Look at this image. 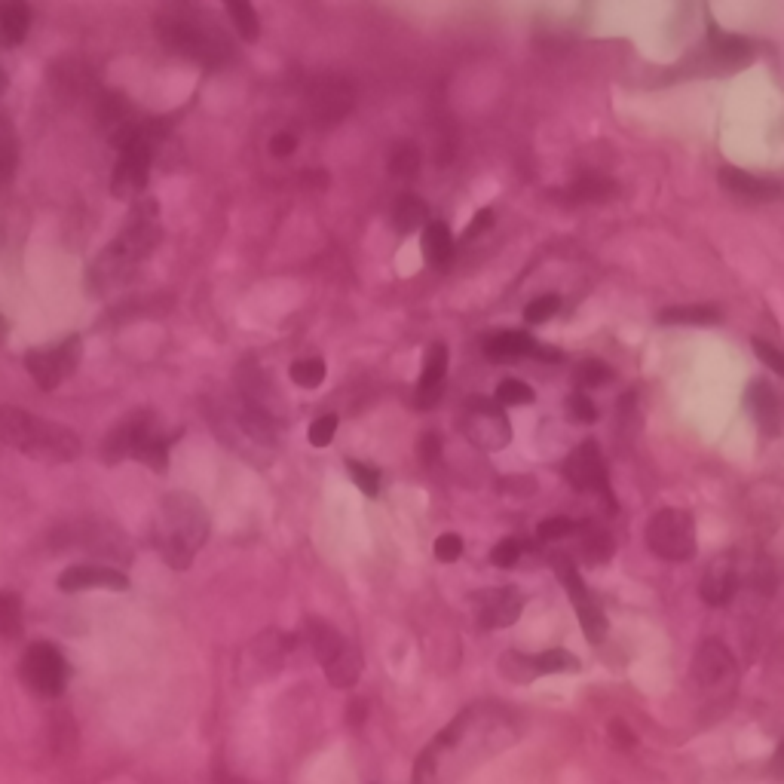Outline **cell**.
<instances>
[{
	"mask_svg": "<svg viewBox=\"0 0 784 784\" xmlns=\"http://www.w3.org/2000/svg\"><path fill=\"white\" fill-rule=\"evenodd\" d=\"M163 129L157 123H141L138 135L120 151V160L114 166L111 175V193L117 200H132V196H144L147 190V178H151V163H154V151L160 141Z\"/></svg>",
	"mask_w": 784,
	"mask_h": 784,
	"instance_id": "cell-4",
	"label": "cell"
},
{
	"mask_svg": "<svg viewBox=\"0 0 784 784\" xmlns=\"http://www.w3.org/2000/svg\"><path fill=\"white\" fill-rule=\"evenodd\" d=\"M748 408L751 414L757 417L760 429L766 435H778L781 432V405H778V396H775V389H769L766 380H754L748 386Z\"/></svg>",
	"mask_w": 784,
	"mask_h": 784,
	"instance_id": "cell-17",
	"label": "cell"
},
{
	"mask_svg": "<svg viewBox=\"0 0 784 784\" xmlns=\"http://www.w3.org/2000/svg\"><path fill=\"white\" fill-rule=\"evenodd\" d=\"M769 769H772V775H778V778H784V742L775 748V754H772V763H769Z\"/></svg>",
	"mask_w": 784,
	"mask_h": 784,
	"instance_id": "cell-59",
	"label": "cell"
},
{
	"mask_svg": "<svg viewBox=\"0 0 784 784\" xmlns=\"http://www.w3.org/2000/svg\"><path fill=\"white\" fill-rule=\"evenodd\" d=\"M304 634H307V644H310L313 656L322 665H328L343 650V644H347V641H343V634L334 625L322 622V619H307L304 622Z\"/></svg>",
	"mask_w": 784,
	"mask_h": 784,
	"instance_id": "cell-23",
	"label": "cell"
},
{
	"mask_svg": "<svg viewBox=\"0 0 784 784\" xmlns=\"http://www.w3.org/2000/svg\"><path fill=\"white\" fill-rule=\"evenodd\" d=\"M163 236V227H160V209L157 203L151 200V196H138V203L132 206L129 212V221L126 227L120 230V236L111 242V255L120 258L126 267H132L135 261L147 258L154 249H157V242Z\"/></svg>",
	"mask_w": 784,
	"mask_h": 784,
	"instance_id": "cell-5",
	"label": "cell"
},
{
	"mask_svg": "<svg viewBox=\"0 0 784 784\" xmlns=\"http://www.w3.org/2000/svg\"><path fill=\"white\" fill-rule=\"evenodd\" d=\"M693 677L705 690H714V686L732 683L735 680V659L732 653L720 644V641H705L696 650L693 659Z\"/></svg>",
	"mask_w": 784,
	"mask_h": 784,
	"instance_id": "cell-15",
	"label": "cell"
},
{
	"mask_svg": "<svg viewBox=\"0 0 784 784\" xmlns=\"http://www.w3.org/2000/svg\"><path fill=\"white\" fill-rule=\"evenodd\" d=\"M423 258L435 267H448L454 258V236L445 221H429L423 230Z\"/></svg>",
	"mask_w": 784,
	"mask_h": 784,
	"instance_id": "cell-26",
	"label": "cell"
},
{
	"mask_svg": "<svg viewBox=\"0 0 784 784\" xmlns=\"http://www.w3.org/2000/svg\"><path fill=\"white\" fill-rule=\"evenodd\" d=\"M19 451L40 463H71L80 457V435L62 423L40 420L31 414Z\"/></svg>",
	"mask_w": 784,
	"mask_h": 784,
	"instance_id": "cell-8",
	"label": "cell"
},
{
	"mask_svg": "<svg viewBox=\"0 0 784 784\" xmlns=\"http://www.w3.org/2000/svg\"><path fill=\"white\" fill-rule=\"evenodd\" d=\"M616 193H619L616 181H610L604 175H582L564 190L570 203H610Z\"/></svg>",
	"mask_w": 784,
	"mask_h": 784,
	"instance_id": "cell-25",
	"label": "cell"
},
{
	"mask_svg": "<svg viewBox=\"0 0 784 784\" xmlns=\"http://www.w3.org/2000/svg\"><path fill=\"white\" fill-rule=\"evenodd\" d=\"M426 218H429V206L414 193H405L396 203V209H392V224H396V230L405 233V236L420 230L426 224Z\"/></svg>",
	"mask_w": 784,
	"mask_h": 784,
	"instance_id": "cell-28",
	"label": "cell"
},
{
	"mask_svg": "<svg viewBox=\"0 0 784 784\" xmlns=\"http://www.w3.org/2000/svg\"><path fill=\"white\" fill-rule=\"evenodd\" d=\"M662 325H717L720 310L717 307H668L659 313Z\"/></svg>",
	"mask_w": 784,
	"mask_h": 784,
	"instance_id": "cell-32",
	"label": "cell"
},
{
	"mask_svg": "<svg viewBox=\"0 0 784 784\" xmlns=\"http://www.w3.org/2000/svg\"><path fill=\"white\" fill-rule=\"evenodd\" d=\"M524 555V543H518V539H503V543L494 546V552H490V561H494V567H515L518 558Z\"/></svg>",
	"mask_w": 784,
	"mask_h": 784,
	"instance_id": "cell-46",
	"label": "cell"
},
{
	"mask_svg": "<svg viewBox=\"0 0 784 784\" xmlns=\"http://www.w3.org/2000/svg\"><path fill=\"white\" fill-rule=\"evenodd\" d=\"M582 539H579V555H582V561L585 564H592V567H601V564H607L610 558H613V536L604 530V527H598V524H592V521H579V530H576Z\"/></svg>",
	"mask_w": 784,
	"mask_h": 784,
	"instance_id": "cell-21",
	"label": "cell"
},
{
	"mask_svg": "<svg viewBox=\"0 0 784 784\" xmlns=\"http://www.w3.org/2000/svg\"><path fill=\"white\" fill-rule=\"evenodd\" d=\"M524 610V595L518 592L515 585H503V588H487V592L478 595V625L481 628H509L518 622Z\"/></svg>",
	"mask_w": 784,
	"mask_h": 784,
	"instance_id": "cell-13",
	"label": "cell"
},
{
	"mask_svg": "<svg viewBox=\"0 0 784 784\" xmlns=\"http://www.w3.org/2000/svg\"><path fill=\"white\" fill-rule=\"evenodd\" d=\"M19 169V147L16 141H0V187L10 184Z\"/></svg>",
	"mask_w": 784,
	"mask_h": 784,
	"instance_id": "cell-48",
	"label": "cell"
},
{
	"mask_svg": "<svg viewBox=\"0 0 784 784\" xmlns=\"http://www.w3.org/2000/svg\"><path fill=\"white\" fill-rule=\"evenodd\" d=\"M438 457H441V438L435 432H423L420 441H417V460L423 466H432Z\"/></svg>",
	"mask_w": 784,
	"mask_h": 784,
	"instance_id": "cell-53",
	"label": "cell"
},
{
	"mask_svg": "<svg viewBox=\"0 0 784 784\" xmlns=\"http://www.w3.org/2000/svg\"><path fill=\"white\" fill-rule=\"evenodd\" d=\"M536 399V392H533V386L530 383H524V380H515V377H506V380H500V386H497V405H503V408H515V405H530Z\"/></svg>",
	"mask_w": 784,
	"mask_h": 784,
	"instance_id": "cell-35",
	"label": "cell"
},
{
	"mask_svg": "<svg viewBox=\"0 0 784 784\" xmlns=\"http://www.w3.org/2000/svg\"><path fill=\"white\" fill-rule=\"evenodd\" d=\"M172 445H175L172 435L160 429L154 411H135L126 420H120L105 438V460L120 463L132 457L144 466H151L154 472H166Z\"/></svg>",
	"mask_w": 784,
	"mask_h": 784,
	"instance_id": "cell-3",
	"label": "cell"
},
{
	"mask_svg": "<svg viewBox=\"0 0 784 784\" xmlns=\"http://www.w3.org/2000/svg\"><path fill=\"white\" fill-rule=\"evenodd\" d=\"M754 353L760 356V362L763 365H769L778 377H784V353L781 350H775L772 343H766V340H760V337H754Z\"/></svg>",
	"mask_w": 784,
	"mask_h": 784,
	"instance_id": "cell-51",
	"label": "cell"
},
{
	"mask_svg": "<svg viewBox=\"0 0 784 784\" xmlns=\"http://www.w3.org/2000/svg\"><path fill=\"white\" fill-rule=\"evenodd\" d=\"M227 16L236 28V34L245 40V43H255L261 37V19L255 13V7L249 4V0H230L227 4Z\"/></svg>",
	"mask_w": 784,
	"mask_h": 784,
	"instance_id": "cell-30",
	"label": "cell"
},
{
	"mask_svg": "<svg viewBox=\"0 0 784 784\" xmlns=\"http://www.w3.org/2000/svg\"><path fill=\"white\" fill-rule=\"evenodd\" d=\"M460 555H463V536H460V533H441V536L435 539V558H438V561L451 564V561H457Z\"/></svg>",
	"mask_w": 784,
	"mask_h": 784,
	"instance_id": "cell-49",
	"label": "cell"
},
{
	"mask_svg": "<svg viewBox=\"0 0 784 784\" xmlns=\"http://www.w3.org/2000/svg\"><path fill=\"white\" fill-rule=\"evenodd\" d=\"M337 432V414H322L319 420H313L310 426V445L313 448H328L331 438Z\"/></svg>",
	"mask_w": 784,
	"mask_h": 784,
	"instance_id": "cell-47",
	"label": "cell"
},
{
	"mask_svg": "<svg viewBox=\"0 0 784 784\" xmlns=\"http://www.w3.org/2000/svg\"><path fill=\"white\" fill-rule=\"evenodd\" d=\"M31 10L19 0H0V46H19L28 37Z\"/></svg>",
	"mask_w": 784,
	"mask_h": 784,
	"instance_id": "cell-24",
	"label": "cell"
},
{
	"mask_svg": "<svg viewBox=\"0 0 784 784\" xmlns=\"http://www.w3.org/2000/svg\"><path fill=\"white\" fill-rule=\"evenodd\" d=\"M0 334H4V316H0Z\"/></svg>",
	"mask_w": 784,
	"mask_h": 784,
	"instance_id": "cell-61",
	"label": "cell"
},
{
	"mask_svg": "<svg viewBox=\"0 0 784 784\" xmlns=\"http://www.w3.org/2000/svg\"><path fill=\"white\" fill-rule=\"evenodd\" d=\"M576 380H579V386L595 389V386H604V383L613 380V368L601 359H588L576 368Z\"/></svg>",
	"mask_w": 784,
	"mask_h": 784,
	"instance_id": "cell-40",
	"label": "cell"
},
{
	"mask_svg": "<svg viewBox=\"0 0 784 784\" xmlns=\"http://www.w3.org/2000/svg\"><path fill=\"white\" fill-rule=\"evenodd\" d=\"M500 490L503 494H512V497H533L536 494V478L530 475H509L500 481Z\"/></svg>",
	"mask_w": 784,
	"mask_h": 784,
	"instance_id": "cell-52",
	"label": "cell"
},
{
	"mask_svg": "<svg viewBox=\"0 0 784 784\" xmlns=\"http://www.w3.org/2000/svg\"><path fill=\"white\" fill-rule=\"evenodd\" d=\"M564 478L570 481L573 490L579 494H601L607 497V506L616 512V500L610 494V478H607V466L601 457V448L595 438H585L576 451H570V457L564 460Z\"/></svg>",
	"mask_w": 784,
	"mask_h": 784,
	"instance_id": "cell-11",
	"label": "cell"
},
{
	"mask_svg": "<svg viewBox=\"0 0 784 784\" xmlns=\"http://www.w3.org/2000/svg\"><path fill=\"white\" fill-rule=\"evenodd\" d=\"M420 163H423V157H420L417 144H399L396 154L389 157V172L399 178H414L420 172Z\"/></svg>",
	"mask_w": 784,
	"mask_h": 784,
	"instance_id": "cell-36",
	"label": "cell"
},
{
	"mask_svg": "<svg viewBox=\"0 0 784 784\" xmlns=\"http://www.w3.org/2000/svg\"><path fill=\"white\" fill-rule=\"evenodd\" d=\"M708 37H711V56L717 59V65H723V68H745V65L754 62V46L745 37L726 34L720 28H711Z\"/></svg>",
	"mask_w": 784,
	"mask_h": 784,
	"instance_id": "cell-19",
	"label": "cell"
},
{
	"mask_svg": "<svg viewBox=\"0 0 784 784\" xmlns=\"http://www.w3.org/2000/svg\"><path fill=\"white\" fill-rule=\"evenodd\" d=\"M490 227H494V212H490V209H481V212H475V218H472V224L466 227L463 236H466V239H475V236H481V233L490 230Z\"/></svg>",
	"mask_w": 784,
	"mask_h": 784,
	"instance_id": "cell-56",
	"label": "cell"
},
{
	"mask_svg": "<svg viewBox=\"0 0 784 784\" xmlns=\"http://www.w3.org/2000/svg\"><path fill=\"white\" fill-rule=\"evenodd\" d=\"M347 469H350V478L359 484V490H362L365 497H377V490H380V472H377L374 466L359 463V460H350Z\"/></svg>",
	"mask_w": 784,
	"mask_h": 784,
	"instance_id": "cell-43",
	"label": "cell"
},
{
	"mask_svg": "<svg viewBox=\"0 0 784 784\" xmlns=\"http://www.w3.org/2000/svg\"><path fill=\"white\" fill-rule=\"evenodd\" d=\"M347 711H350V714H347V717H350V723H353V726H362V723H365V717H368V702H365V699H356V702H350V708H347Z\"/></svg>",
	"mask_w": 784,
	"mask_h": 784,
	"instance_id": "cell-57",
	"label": "cell"
},
{
	"mask_svg": "<svg viewBox=\"0 0 784 784\" xmlns=\"http://www.w3.org/2000/svg\"><path fill=\"white\" fill-rule=\"evenodd\" d=\"M739 579H742L739 558H735V552H723L708 564L702 585H699V595L711 607H726L735 598V592H739Z\"/></svg>",
	"mask_w": 784,
	"mask_h": 784,
	"instance_id": "cell-12",
	"label": "cell"
},
{
	"mask_svg": "<svg viewBox=\"0 0 784 784\" xmlns=\"http://www.w3.org/2000/svg\"><path fill=\"white\" fill-rule=\"evenodd\" d=\"M751 582H754V588H757V592H763V595H772V592H775L778 576H775V567H772V561H769V558H760V561L754 564Z\"/></svg>",
	"mask_w": 784,
	"mask_h": 784,
	"instance_id": "cell-50",
	"label": "cell"
},
{
	"mask_svg": "<svg viewBox=\"0 0 784 784\" xmlns=\"http://www.w3.org/2000/svg\"><path fill=\"white\" fill-rule=\"evenodd\" d=\"M576 530H579V521L564 518V515H552V518H546L543 524L536 527V536L543 539V543H552V539H564V536H570Z\"/></svg>",
	"mask_w": 784,
	"mask_h": 784,
	"instance_id": "cell-42",
	"label": "cell"
},
{
	"mask_svg": "<svg viewBox=\"0 0 784 784\" xmlns=\"http://www.w3.org/2000/svg\"><path fill=\"white\" fill-rule=\"evenodd\" d=\"M157 34L169 53L200 62V65H224L233 56V43L221 25L209 19V13L193 7H166L157 16Z\"/></svg>",
	"mask_w": 784,
	"mask_h": 784,
	"instance_id": "cell-2",
	"label": "cell"
},
{
	"mask_svg": "<svg viewBox=\"0 0 784 784\" xmlns=\"http://www.w3.org/2000/svg\"><path fill=\"white\" fill-rule=\"evenodd\" d=\"M353 105H356V89L343 77L325 74L307 86V114L319 129L337 126L353 111Z\"/></svg>",
	"mask_w": 784,
	"mask_h": 784,
	"instance_id": "cell-9",
	"label": "cell"
},
{
	"mask_svg": "<svg viewBox=\"0 0 784 784\" xmlns=\"http://www.w3.org/2000/svg\"><path fill=\"white\" fill-rule=\"evenodd\" d=\"M438 745L432 742L429 748H423V754L417 757L414 766V784H435V766H438Z\"/></svg>",
	"mask_w": 784,
	"mask_h": 784,
	"instance_id": "cell-45",
	"label": "cell"
},
{
	"mask_svg": "<svg viewBox=\"0 0 784 784\" xmlns=\"http://www.w3.org/2000/svg\"><path fill=\"white\" fill-rule=\"evenodd\" d=\"M22 628V598L16 592H0V637H19Z\"/></svg>",
	"mask_w": 784,
	"mask_h": 784,
	"instance_id": "cell-33",
	"label": "cell"
},
{
	"mask_svg": "<svg viewBox=\"0 0 784 784\" xmlns=\"http://www.w3.org/2000/svg\"><path fill=\"white\" fill-rule=\"evenodd\" d=\"M56 359H59V368H62V374L65 377H71L77 368H80V359H83V340H80V334H71V337H65L59 347H56Z\"/></svg>",
	"mask_w": 784,
	"mask_h": 784,
	"instance_id": "cell-39",
	"label": "cell"
},
{
	"mask_svg": "<svg viewBox=\"0 0 784 784\" xmlns=\"http://www.w3.org/2000/svg\"><path fill=\"white\" fill-rule=\"evenodd\" d=\"M720 184L726 190H732L735 196H748V200H772V196L781 193V184L778 181H766V178H757L745 169H735V166H726L720 169Z\"/></svg>",
	"mask_w": 784,
	"mask_h": 784,
	"instance_id": "cell-18",
	"label": "cell"
},
{
	"mask_svg": "<svg viewBox=\"0 0 784 784\" xmlns=\"http://www.w3.org/2000/svg\"><path fill=\"white\" fill-rule=\"evenodd\" d=\"M294 147H298V138H294L291 132H276L270 138V154L273 157H291Z\"/></svg>",
	"mask_w": 784,
	"mask_h": 784,
	"instance_id": "cell-55",
	"label": "cell"
},
{
	"mask_svg": "<svg viewBox=\"0 0 784 784\" xmlns=\"http://www.w3.org/2000/svg\"><path fill=\"white\" fill-rule=\"evenodd\" d=\"M573 607H576L579 625H582V631H585L588 641H592V644H601L604 637H607V616H604L601 604L595 601V595H592V598H585V601H579V604H573Z\"/></svg>",
	"mask_w": 784,
	"mask_h": 784,
	"instance_id": "cell-31",
	"label": "cell"
},
{
	"mask_svg": "<svg viewBox=\"0 0 784 784\" xmlns=\"http://www.w3.org/2000/svg\"><path fill=\"white\" fill-rule=\"evenodd\" d=\"M445 374H448V347L445 343H432L423 356V374H420V386H417V405L420 408L438 405Z\"/></svg>",
	"mask_w": 784,
	"mask_h": 784,
	"instance_id": "cell-16",
	"label": "cell"
},
{
	"mask_svg": "<svg viewBox=\"0 0 784 784\" xmlns=\"http://www.w3.org/2000/svg\"><path fill=\"white\" fill-rule=\"evenodd\" d=\"M209 539V512L190 494H169L160 503L157 524H154V546L163 561L175 570H187Z\"/></svg>",
	"mask_w": 784,
	"mask_h": 784,
	"instance_id": "cell-1",
	"label": "cell"
},
{
	"mask_svg": "<svg viewBox=\"0 0 784 784\" xmlns=\"http://www.w3.org/2000/svg\"><path fill=\"white\" fill-rule=\"evenodd\" d=\"M539 674H561V671H579V659L567 650H546L533 656Z\"/></svg>",
	"mask_w": 784,
	"mask_h": 784,
	"instance_id": "cell-37",
	"label": "cell"
},
{
	"mask_svg": "<svg viewBox=\"0 0 784 784\" xmlns=\"http://www.w3.org/2000/svg\"><path fill=\"white\" fill-rule=\"evenodd\" d=\"M59 588L62 592H89V588H105V592H126L129 576L117 567L105 564H77L59 573Z\"/></svg>",
	"mask_w": 784,
	"mask_h": 784,
	"instance_id": "cell-14",
	"label": "cell"
},
{
	"mask_svg": "<svg viewBox=\"0 0 784 784\" xmlns=\"http://www.w3.org/2000/svg\"><path fill=\"white\" fill-rule=\"evenodd\" d=\"M564 408H567V420H573V423H595L598 420V408H595V402L585 396V392H573V396L564 402Z\"/></svg>",
	"mask_w": 784,
	"mask_h": 784,
	"instance_id": "cell-44",
	"label": "cell"
},
{
	"mask_svg": "<svg viewBox=\"0 0 784 784\" xmlns=\"http://www.w3.org/2000/svg\"><path fill=\"white\" fill-rule=\"evenodd\" d=\"M647 546L662 561H690L696 555V521L686 509H659L647 524Z\"/></svg>",
	"mask_w": 784,
	"mask_h": 784,
	"instance_id": "cell-6",
	"label": "cell"
},
{
	"mask_svg": "<svg viewBox=\"0 0 784 784\" xmlns=\"http://www.w3.org/2000/svg\"><path fill=\"white\" fill-rule=\"evenodd\" d=\"M558 310H561V298H558V294H539V298H533V301L524 307V319H527L530 325H539V322L552 319Z\"/></svg>",
	"mask_w": 784,
	"mask_h": 784,
	"instance_id": "cell-41",
	"label": "cell"
},
{
	"mask_svg": "<svg viewBox=\"0 0 784 784\" xmlns=\"http://www.w3.org/2000/svg\"><path fill=\"white\" fill-rule=\"evenodd\" d=\"M322 668H325V677H328L331 686H337V690H350V686L362 677V650L353 647V644H343V650Z\"/></svg>",
	"mask_w": 784,
	"mask_h": 784,
	"instance_id": "cell-22",
	"label": "cell"
},
{
	"mask_svg": "<svg viewBox=\"0 0 784 784\" xmlns=\"http://www.w3.org/2000/svg\"><path fill=\"white\" fill-rule=\"evenodd\" d=\"M539 343L527 334V331H503L484 340V356L494 362H509V359H521V356H536Z\"/></svg>",
	"mask_w": 784,
	"mask_h": 784,
	"instance_id": "cell-20",
	"label": "cell"
},
{
	"mask_svg": "<svg viewBox=\"0 0 784 784\" xmlns=\"http://www.w3.org/2000/svg\"><path fill=\"white\" fill-rule=\"evenodd\" d=\"M328 184V175L322 172V169H307L304 172V187H316V190H322Z\"/></svg>",
	"mask_w": 784,
	"mask_h": 784,
	"instance_id": "cell-58",
	"label": "cell"
},
{
	"mask_svg": "<svg viewBox=\"0 0 784 784\" xmlns=\"http://www.w3.org/2000/svg\"><path fill=\"white\" fill-rule=\"evenodd\" d=\"M7 89V74H4V68H0V92Z\"/></svg>",
	"mask_w": 784,
	"mask_h": 784,
	"instance_id": "cell-60",
	"label": "cell"
},
{
	"mask_svg": "<svg viewBox=\"0 0 784 784\" xmlns=\"http://www.w3.org/2000/svg\"><path fill=\"white\" fill-rule=\"evenodd\" d=\"M25 368H28V374L34 377V383L43 392L56 389L65 380V374L59 368V359H56V350H31V353H25Z\"/></svg>",
	"mask_w": 784,
	"mask_h": 784,
	"instance_id": "cell-27",
	"label": "cell"
},
{
	"mask_svg": "<svg viewBox=\"0 0 784 784\" xmlns=\"http://www.w3.org/2000/svg\"><path fill=\"white\" fill-rule=\"evenodd\" d=\"M500 671H503L509 680H515V683H530V680L539 677L536 659H533V656H524V653H515V650L503 653V659H500Z\"/></svg>",
	"mask_w": 784,
	"mask_h": 784,
	"instance_id": "cell-34",
	"label": "cell"
},
{
	"mask_svg": "<svg viewBox=\"0 0 784 784\" xmlns=\"http://www.w3.org/2000/svg\"><path fill=\"white\" fill-rule=\"evenodd\" d=\"M610 735H613V745H616V748H622V751L634 748V742H637L634 729H631L625 720H613V723H610Z\"/></svg>",
	"mask_w": 784,
	"mask_h": 784,
	"instance_id": "cell-54",
	"label": "cell"
},
{
	"mask_svg": "<svg viewBox=\"0 0 784 784\" xmlns=\"http://www.w3.org/2000/svg\"><path fill=\"white\" fill-rule=\"evenodd\" d=\"M291 380L304 386V389H316L325 380V362L322 359H301L291 365Z\"/></svg>",
	"mask_w": 784,
	"mask_h": 784,
	"instance_id": "cell-38",
	"label": "cell"
},
{
	"mask_svg": "<svg viewBox=\"0 0 784 784\" xmlns=\"http://www.w3.org/2000/svg\"><path fill=\"white\" fill-rule=\"evenodd\" d=\"M463 432L481 451H503L512 441V426L494 399H472L463 414Z\"/></svg>",
	"mask_w": 784,
	"mask_h": 784,
	"instance_id": "cell-10",
	"label": "cell"
},
{
	"mask_svg": "<svg viewBox=\"0 0 784 784\" xmlns=\"http://www.w3.org/2000/svg\"><path fill=\"white\" fill-rule=\"evenodd\" d=\"M19 674H22L25 686H28L34 696L56 699V696L65 693L71 668H68V659L62 656L59 647L37 641V644H31V647L25 650Z\"/></svg>",
	"mask_w": 784,
	"mask_h": 784,
	"instance_id": "cell-7",
	"label": "cell"
},
{
	"mask_svg": "<svg viewBox=\"0 0 784 784\" xmlns=\"http://www.w3.org/2000/svg\"><path fill=\"white\" fill-rule=\"evenodd\" d=\"M28 420H31L28 411H22L16 405H0V445L19 451L25 429H28Z\"/></svg>",
	"mask_w": 784,
	"mask_h": 784,
	"instance_id": "cell-29",
	"label": "cell"
}]
</instances>
